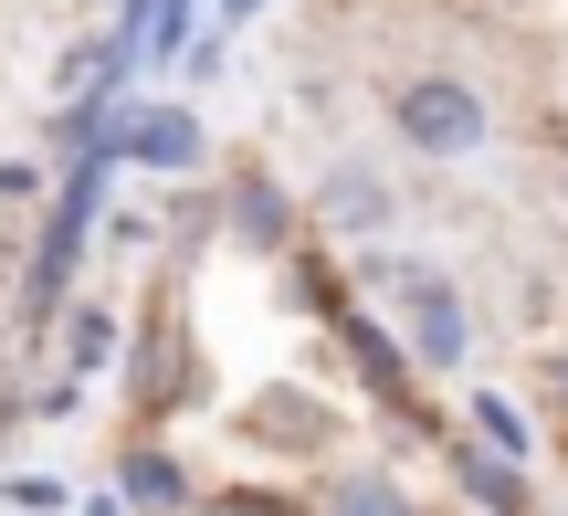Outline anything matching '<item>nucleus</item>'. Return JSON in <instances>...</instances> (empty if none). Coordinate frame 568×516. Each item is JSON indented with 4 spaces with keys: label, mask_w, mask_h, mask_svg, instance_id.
Segmentation results:
<instances>
[{
    "label": "nucleus",
    "mask_w": 568,
    "mask_h": 516,
    "mask_svg": "<svg viewBox=\"0 0 568 516\" xmlns=\"http://www.w3.org/2000/svg\"><path fill=\"white\" fill-rule=\"evenodd\" d=\"M368 285L400 306V337H410V358H422V370H464V348H474V306L453 295V274L410 264V253H368Z\"/></svg>",
    "instance_id": "f03ea898"
},
{
    "label": "nucleus",
    "mask_w": 568,
    "mask_h": 516,
    "mask_svg": "<svg viewBox=\"0 0 568 516\" xmlns=\"http://www.w3.org/2000/svg\"><path fill=\"white\" fill-rule=\"evenodd\" d=\"M116 485H126V506H148V516H169V506H190V475L169 454H138L126 443V464H116Z\"/></svg>",
    "instance_id": "1a4fd4ad"
},
{
    "label": "nucleus",
    "mask_w": 568,
    "mask_h": 516,
    "mask_svg": "<svg viewBox=\"0 0 568 516\" xmlns=\"http://www.w3.org/2000/svg\"><path fill=\"white\" fill-rule=\"evenodd\" d=\"M474 422H485V443H495V454H516V464H527V422H516V401L474 391Z\"/></svg>",
    "instance_id": "f8f14e48"
},
{
    "label": "nucleus",
    "mask_w": 568,
    "mask_h": 516,
    "mask_svg": "<svg viewBox=\"0 0 568 516\" xmlns=\"http://www.w3.org/2000/svg\"><path fill=\"white\" fill-rule=\"evenodd\" d=\"M316 516H422V496H410L389 464H347V475L316 496Z\"/></svg>",
    "instance_id": "423d86ee"
},
{
    "label": "nucleus",
    "mask_w": 568,
    "mask_h": 516,
    "mask_svg": "<svg viewBox=\"0 0 568 516\" xmlns=\"http://www.w3.org/2000/svg\"><path fill=\"white\" fill-rule=\"evenodd\" d=\"M316 222H337L347 243H389V222H400V201H389V180L368 159H337L316 180Z\"/></svg>",
    "instance_id": "7ed1b4c3"
},
{
    "label": "nucleus",
    "mask_w": 568,
    "mask_h": 516,
    "mask_svg": "<svg viewBox=\"0 0 568 516\" xmlns=\"http://www.w3.org/2000/svg\"><path fill=\"white\" fill-rule=\"evenodd\" d=\"M0 496H11L21 516H63V485H53V475H11Z\"/></svg>",
    "instance_id": "ddd939ff"
},
{
    "label": "nucleus",
    "mask_w": 568,
    "mask_h": 516,
    "mask_svg": "<svg viewBox=\"0 0 568 516\" xmlns=\"http://www.w3.org/2000/svg\"><path fill=\"white\" fill-rule=\"evenodd\" d=\"M453 485L474 496V516H537V496H527V464L516 454H474V443H453Z\"/></svg>",
    "instance_id": "39448f33"
},
{
    "label": "nucleus",
    "mask_w": 568,
    "mask_h": 516,
    "mask_svg": "<svg viewBox=\"0 0 568 516\" xmlns=\"http://www.w3.org/2000/svg\"><path fill=\"white\" fill-rule=\"evenodd\" d=\"M180 380H190V337H180V316H159V337H148V358H138V412H169Z\"/></svg>",
    "instance_id": "6e6552de"
},
{
    "label": "nucleus",
    "mask_w": 568,
    "mask_h": 516,
    "mask_svg": "<svg viewBox=\"0 0 568 516\" xmlns=\"http://www.w3.org/2000/svg\"><path fill=\"white\" fill-rule=\"evenodd\" d=\"M190 32V0H148V53H180Z\"/></svg>",
    "instance_id": "4468645a"
},
{
    "label": "nucleus",
    "mask_w": 568,
    "mask_h": 516,
    "mask_svg": "<svg viewBox=\"0 0 568 516\" xmlns=\"http://www.w3.org/2000/svg\"><path fill=\"white\" fill-rule=\"evenodd\" d=\"M232 232H243L253 253H284V243H295V211H284V190L264 180V169H232Z\"/></svg>",
    "instance_id": "0eeeda50"
},
{
    "label": "nucleus",
    "mask_w": 568,
    "mask_h": 516,
    "mask_svg": "<svg viewBox=\"0 0 568 516\" xmlns=\"http://www.w3.org/2000/svg\"><path fill=\"white\" fill-rule=\"evenodd\" d=\"M548 401L568 412V348H548Z\"/></svg>",
    "instance_id": "dca6fc26"
},
{
    "label": "nucleus",
    "mask_w": 568,
    "mask_h": 516,
    "mask_svg": "<svg viewBox=\"0 0 568 516\" xmlns=\"http://www.w3.org/2000/svg\"><path fill=\"white\" fill-rule=\"evenodd\" d=\"M253 433L264 443H326V401L316 391H264L253 401Z\"/></svg>",
    "instance_id": "9d476101"
},
{
    "label": "nucleus",
    "mask_w": 568,
    "mask_h": 516,
    "mask_svg": "<svg viewBox=\"0 0 568 516\" xmlns=\"http://www.w3.org/2000/svg\"><path fill=\"white\" fill-rule=\"evenodd\" d=\"M63 327H74V370H105V358H116V316L105 306H74Z\"/></svg>",
    "instance_id": "9b49d317"
},
{
    "label": "nucleus",
    "mask_w": 568,
    "mask_h": 516,
    "mask_svg": "<svg viewBox=\"0 0 568 516\" xmlns=\"http://www.w3.org/2000/svg\"><path fill=\"white\" fill-rule=\"evenodd\" d=\"M116 148L159 180H180V169H201V117L190 105H138V117H116Z\"/></svg>",
    "instance_id": "20e7f679"
},
{
    "label": "nucleus",
    "mask_w": 568,
    "mask_h": 516,
    "mask_svg": "<svg viewBox=\"0 0 568 516\" xmlns=\"http://www.w3.org/2000/svg\"><path fill=\"white\" fill-rule=\"evenodd\" d=\"M389 138H400L410 159H432V169H464V159H485L495 105H485L474 74H400L389 84Z\"/></svg>",
    "instance_id": "f257e3e1"
},
{
    "label": "nucleus",
    "mask_w": 568,
    "mask_h": 516,
    "mask_svg": "<svg viewBox=\"0 0 568 516\" xmlns=\"http://www.w3.org/2000/svg\"><path fill=\"white\" fill-rule=\"evenodd\" d=\"M211 516H284V506H264V496H222Z\"/></svg>",
    "instance_id": "2eb2a0df"
}]
</instances>
